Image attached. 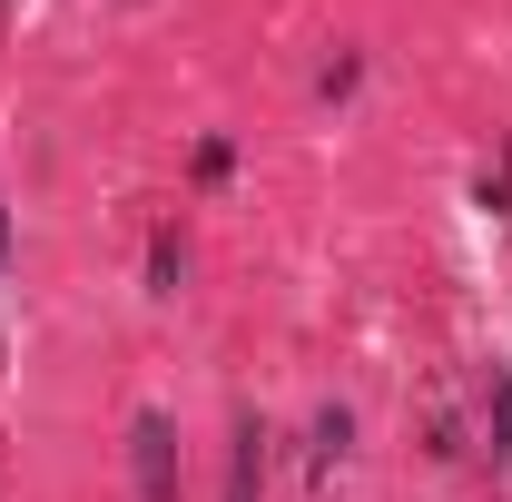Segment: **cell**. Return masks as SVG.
Returning <instances> with one entry per match:
<instances>
[{
	"label": "cell",
	"instance_id": "obj_1",
	"mask_svg": "<svg viewBox=\"0 0 512 502\" xmlns=\"http://www.w3.org/2000/svg\"><path fill=\"white\" fill-rule=\"evenodd\" d=\"M128 473H138V502H178V424L168 414L128 424Z\"/></svg>",
	"mask_w": 512,
	"mask_h": 502
},
{
	"label": "cell",
	"instance_id": "obj_2",
	"mask_svg": "<svg viewBox=\"0 0 512 502\" xmlns=\"http://www.w3.org/2000/svg\"><path fill=\"white\" fill-rule=\"evenodd\" d=\"M266 493V424L237 414V453H227V502H256Z\"/></svg>",
	"mask_w": 512,
	"mask_h": 502
},
{
	"label": "cell",
	"instance_id": "obj_3",
	"mask_svg": "<svg viewBox=\"0 0 512 502\" xmlns=\"http://www.w3.org/2000/svg\"><path fill=\"white\" fill-rule=\"evenodd\" d=\"M483 424H493V453L512 463V365H493V394H483Z\"/></svg>",
	"mask_w": 512,
	"mask_h": 502
},
{
	"label": "cell",
	"instance_id": "obj_4",
	"mask_svg": "<svg viewBox=\"0 0 512 502\" xmlns=\"http://www.w3.org/2000/svg\"><path fill=\"white\" fill-rule=\"evenodd\" d=\"M148 286L178 296V237H168V227H158V247H148Z\"/></svg>",
	"mask_w": 512,
	"mask_h": 502
},
{
	"label": "cell",
	"instance_id": "obj_5",
	"mask_svg": "<svg viewBox=\"0 0 512 502\" xmlns=\"http://www.w3.org/2000/svg\"><path fill=\"white\" fill-rule=\"evenodd\" d=\"M345 434H355L345 414H316V463H325V473H335V453H345Z\"/></svg>",
	"mask_w": 512,
	"mask_h": 502
},
{
	"label": "cell",
	"instance_id": "obj_6",
	"mask_svg": "<svg viewBox=\"0 0 512 502\" xmlns=\"http://www.w3.org/2000/svg\"><path fill=\"white\" fill-rule=\"evenodd\" d=\"M0 276H10V207H0Z\"/></svg>",
	"mask_w": 512,
	"mask_h": 502
}]
</instances>
